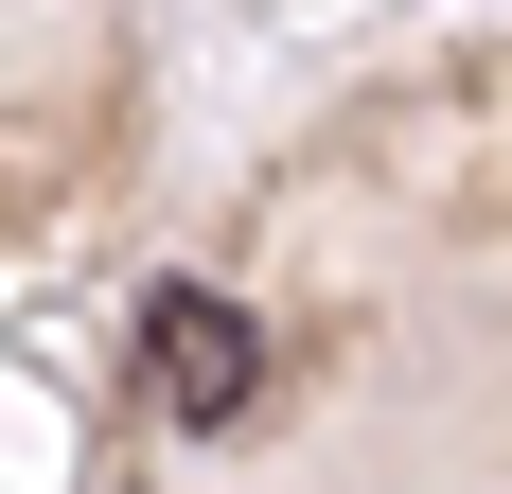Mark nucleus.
<instances>
[{
    "label": "nucleus",
    "instance_id": "obj_1",
    "mask_svg": "<svg viewBox=\"0 0 512 494\" xmlns=\"http://www.w3.org/2000/svg\"><path fill=\"white\" fill-rule=\"evenodd\" d=\"M142 389L177 406V424H248L265 406V336L212 283H177V300H142Z\"/></svg>",
    "mask_w": 512,
    "mask_h": 494
}]
</instances>
